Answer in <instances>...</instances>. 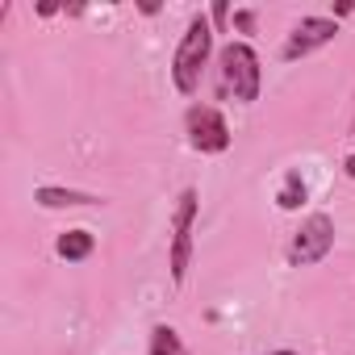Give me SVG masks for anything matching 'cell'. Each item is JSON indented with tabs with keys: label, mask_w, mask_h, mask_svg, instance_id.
Wrapping results in <instances>:
<instances>
[{
	"label": "cell",
	"mask_w": 355,
	"mask_h": 355,
	"mask_svg": "<svg viewBox=\"0 0 355 355\" xmlns=\"http://www.w3.org/2000/svg\"><path fill=\"white\" fill-rule=\"evenodd\" d=\"M334 34H338V26H334V21H326V17H305V21L293 30V38H288L284 59H301V55H309L313 46H326Z\"/></svg>",
	"instance_id": "obj_6"
},
{
	"label": "cell",
	"mask_w": 355,
	"mask_h": 355,
	"mask_svg": "<svg viewBox=\"0 0 355 355\" xmlns=\"http://www.w3.org/2000/svg\"><path fill=\"white\" fill-rule=\"evenodd\" d=\"M334 247V222L326 218V214H313L301 230H297V239H293V251H288V259L297 263V268H305V263H318V259H326V251Z\"/></svg>",
	"instance_id": "obj_3"
},
{
	"label": "cell",
	"mask_w": 355,
	"mask_h": 355,
	"mask_svg": "<svg viewBox=\"0 0 355 355\" xmlns=\"http://www.w3.org/2000/svg\"><path fill=\"white\" fill-rule=\"evenodd\" d=\"M34 201L46 205V209H67V205H92L96 197L92 193H76V189H38Z\"/></svg>",
	"instance_id": "obj_7"
},
{
	"label": "cell",
	"mask_w": 355,
	"mask_h": 355,
	"mask_svg": "<svg viewBox=\"0 0 355 355\" xmlns=\"http://www.w3.org/2000/svg\"><path fill=\"white\" fill-rule=\"evenodd\" d=\"M209 51H214V30H209L205 17H197V21L189 26V34H184L180 51H175V63H171V71H175V88H180V92H197V84H201V67H205Z\"/></svg>",
	"instance_id": "obj_1"
},
{
	"label": "cell",
	"mask_w": 355,
	"mask_h": 355,
	"mask_svg": "<svg viewBox=\"0 0 355 355\" xmlns=\"http://www.w3.org/2000/svg\"><path fill=\"white\" fill-rule=\"evenodd\" d=\"M226 13H230V9H226V5H222V0H218V5H214V21H218V26H222V21H226Z\"/></svg>",
	"instance_id": "obj_12"
},
{
	"label": "cell",
	"mask_w": 355,
	"mask_h": 355,
	"mask_svg": "<svg viewBox=\"0 0 355 355\" xmlns=\"http://www.w3.org/2000/svg\"><path fill=\"white\" fill-rule=\"evenodd\" d=\"M276 355H293V351H276Z\"/></svg>",
	"instance_id": "obj_14"
},
{
	"label": "cell",
	"mask_w": 355,
	"mask_h": 355,
	"mask_svg": "<svg viewBox=\"0 0 355 355\" xmlns=\"http://www.w3.org/2000/svg\"><path fill=\"white\" fill-rule=\"evenodd\" d=\"M193 218H197V193H180L175 205V239H171V280L180 284L189 272V255H193Z\"/></svg>",
	"instance_id": "obj_4"
},
{
	"label": "cell",
	"mask_w": 355,
	"mask_h": 355,
	"mask_svg": "<svg viewBox=\"0 0 355 355\" xmlns=\"http://www.w3.org/2000/svg\"><path fill=\"white\" fill-rule=\"evenodd\" d=\"M305 201V184H301V175L288 171V180H284V193H280V209H297Z\"/></svg>",
	"instance_id": "obj_10"
},
{
	"label": "cell",
	"mask_w": 355,
	"mask_h": 355,
	"mask_svg": "<svg viewBox=\"0 0 355 355\" xmlns=\"http://www.w3.org/2000/svg\"><path fill=\"white\" fill-rule=\"evenodd\" d=\"M59 255H63V259H84V255H92V234H88V230H67V234L59 239Z\"/></svg>",
	"instance_id": "obj_9"
},
{
	"label": "cell",
	"mask_w": 355,
	"mask_h": 355,
	"mask_svg": "<svg viewBox=\"0 0 355 355\" xmlns=\"http://www.w3.org/2000/svg\"><path fill=\"white\" fill-rule=\"evenodd\" d=\"M189 134H193V146L197 150H209V155H218V150L230 146V130H226L222 113L209 109V105L189 109Z\"/></svg>",
	"instance_id": "obj_5"
},
{
	"label": "cell",
	"mask_w": 355,
	"mask_h": 355,
	"mask_svg": "<svg viewBox=\"0 0 355 355\" xmlns=\"http://www.w3.org/2000/svg\"><path fill=\"white\" fill-rule=\"evenodd\" d=\"M343 167H347V175H355V159H347V163H343Z\"/></svg>",
	"instance_id": "obj_13"
},
{
	"label": "cell",
	"mask_w": 355,
	"mask_h": 355,
	"mask_svg": "<svg viewBox=\"0 0 355 355\" xmlns=\"http://www.w3.org/2000/svg\"><path fill=\"white\" fill-rule=\"evenodd\" d=\"M234 21H239V30H243V34H247V30H251V26H255V17H251V13H239V17H234Z\"/></svg>",
	"instance_id": "obj_11"
},
{
	"label": "cell",
	"mask_w": 355,
	"mask_h": 355,
	"mask_svg": "<svg viewBox=\"0 0 355 355\" xmlns=\"http://www.w3.org/2000/svg\"><path fill=\"white\" fill-rule=\"evenodd\" d=\"M222 80H226V88H234V101L259 96V59L247 42H230L222 51Z\"/></svg>",
	"instance_id": "obj_2"
},
{
	"label": "cell",
	"mask_w": 355,
	"mask_h": 355,
	"mask_svg": "<svg viewBox=\"0 0 355 355\" xmlns=\"http://www.w3.org/2000/svg\"><path fill=\"white\" fill-rule=\"evenodd\" d=\"M150 355H189L180 334H175L171 326H155L150 330Z\"/></svg>",
	"instance_id": "obj_8"
}]
</instances>
